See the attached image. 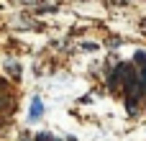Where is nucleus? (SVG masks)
I'll list each match as a JSON object with an SVG mask.
<instances>
[{
	"instance_id": "f257e3e1",
	"label": "nucleus",
	"mask_w": 146,
	"mask_h": 141,
	"mask_svg": "<svg viewBox=\"0 0 146 141\" xmlns=\"http://www.w3.org/2000/svg\"><path fill=\"white\" fill-rule=\"evenodd\" d=\"M28 116H31V121H41V116H44V103H41L38 98H33V103H31V108H28Z\"/></svg>"
},
{
	"instance_id": "f03ea898",
	"label": "nucleus",
	"mask_w": 146,
	"mask_h": 141,
	"mask_svg": "<svg viewBox=\"0 0 146 141\" xmlns=\"http://www.w3.org/2000/svg\"><path fill=\"white\" fill-rule=\"evenodd\" d=\"M133 62H136L139 67H144V69H146V51H136V57H133Z\"/></svg>"
},
{
	"instance_id": "7ed1b4c3",
	"label": "nucleus",
	"mask_w": 146,
	"mask_h": 141,
	"mask_svg": "<svg viewBox=\"0 0 146 141\" xmlns=\"http://www.w3.org/2000/svg\"><path fill=\"white\" fill-rule=\"evenodd\" d=\"M8 72H13V74L18 77V74H21V67H18V64H8Z\"/></svg>"
},
{
	"instance_id": "20e7f679",
	"label": "nucleus",
	"mask_w": 146,
	"mask_h": 141,
	"mask_svg": "<svg viewBox=\"0 0 146 141\" xmlns=\"http://www.w3.org/2000/svg\"><path fill=\"white\" fill-rule=\"evenodd\" d=\"M67 141H77V139H72V136H69V139H67Z\"/></svg>"
},
{
	"instance_id": "39448f33",
	"label": "nucleus",
	"mask_w": 146,
	"mask_h": 141,
	"mask_svg": "<svg viewBox=\"0 0 146 141\" xmlns=\"http://www.w3.org/2000/svg\"><path fill=\"white\" fill-rule=\"evenodd\" d=\"M51 141H59V139H54V136H51Z\"/></svg>"
},
{
	"instance_id": "423d86ee",
	"label": "nucleus",
	"mask_w": 146,
	"mask_h": 141,
	"mask_svg": "<svg viewBox=\"0 0 146 141\" xmlns=\"http://www.w3.org/2000/svg\"><path fill=\"white\" fill-rule=\"evenodd\" d=\"M21 141H28V139H21Z\"/></svg>"
}]
</instances>
